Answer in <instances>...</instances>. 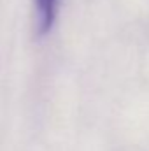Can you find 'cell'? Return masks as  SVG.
<instances>
[{"mask_svg": "<svg viewBox=\"0 0 149 151\" xmlns=\"http://www.w3.org/2000/svg\"><path fill=\"white\" fill-rule=\"evenodd\" d=\"M58 0H35V25L40 35L47 34L54 23Z\"/></svg>", "mask_w": 149, "mask_h": 151, "instance_id": "cell-1", "label": "cell"}]
</instances>
